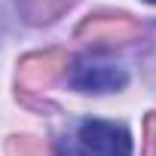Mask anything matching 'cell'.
Returning <instances> with one entry per match:
<instances>
[{
	"mask_svg": "<svg viewBox=\"0 0 156 156\" xmlns=\"http://www.w3.org/2000/svg\"><path fill=\"white\" fill-rule=\"evenodd\" d=\"M70 86L80 92H113L126 86V70L116 67L113 61H98V58H83L70 70Z\"/></svg>",
	"mask_w": 156,
	"mask_h": 156,
	"instance_id": "obj_2",
	"label": "cell"
},
{
	"mask_svg": "<svg viewBox=\"0 0 156 156\" xmlns=\"http://www.w3.org/2000/svg\"><path fill=\"white\" fill-rule=\"evenodd\" d=\"M76 138L86 156H132V135L119 122L86 119Z\"/></svg>",
	"mask_w": 156,
	"mask_h": 156,
	"instance_id": "obj_1",
	"label": "cell"
},
{
	"mask_svg": "<svg viewBox=\"0 0 156 156\" xmlns=\"http://www.w3.org/2000/svg\"><path fill=\"white\" fill-rule=\"evenodd\" d=\"M150 3H156V0H150Z\"/></svg>",
	"mask_w": 156,
	"mask_h": 156,
	"instance_id": "obj_3",
	"label": "cell"
}]
</instances>
